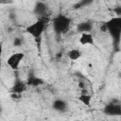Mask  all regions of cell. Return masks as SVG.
<instances>
[{"instance_id":"1","label":"cell","mask_w":121,"mask_h":121,"mask_svg":"<svg viewBox=\"0 0 121 121\" xmlns=\"http://www.w3.org/2000/svg\"><path fill=\"white\" fill-rule=\"evenodd\" d=\"M47 18L43 17V18H38V20H36L35 22L29 24L26 27V32L30 35L35 42L40 44L42 42V38H43V34L45 30L46 27V24H47Z\"/></svg>"},{"instance_id":"2","label":"cell","mask_w":121,"mask_h":121,"mask_svg":"<svg viewBox=\"0 0 121 121\" xmlns=\"http://www.w3.org/2000/svg\"><path fill=\"white\" fill-rule=\"evenodd\" d=\"M51 24H52V28L54 32L57 35H60V34L65 33L69 29L72 24V20L70 17L64 14H59V15H56L52 19Z\"/></svg>"},{"instance_id":"3","label":"cell","mask_w":121,"mask_h":121,"mask_svg":"<svg viewBox=\"0 0 121 121\" xmlns=\"http://www.w3.org/2000/svg\"><path fill=\"white\" fill-rule=\"evenodd\" d=\"M105 25L107 26V32H109L113 40L118 43L121 36V17L114 16L105 22Z\"/></svg>"},{"instance_id":"4","label":"cell","mask_w":121,"mask_h":121,"mask_svg":"<svg viewBox=\"0 0 121 121\" xmlns=\"http://www.w3.org/2000/svg\"><path fill=\"white\" fill-rule=\"evenodd\" d=\"M25 59V53L23 52H14L12 54H10L6 60L7 65L13 71H17L20 67L21 62L23 61V60Z\"/></svg>"},{"instance_id":"5","label":"cell","mask_w":121,"mask_h":121,"mask_svg":"<svg viewBox=\"0 0 121 121\" xmlns=\"http://www.w3.org/2000/svg\"><path fill=\"white\" fill-rule=\"evenodd\" d=\"M103 112L105 114L107 115H111V116H119L121 114V105L119 100L117 99H113L112 100L109 104H107L104 109Z\"/></svg>"},{"instance_id":"6","label":"cell","mask_w":121,"mask_h":121,"mask_svg":"<svg viewBox=\"0 0 121 121\" xmlns=\"http://www.w3.org/2000/svg\"><path fill=\"white\" fill-rule=\"evenodd\" d=\"M52 108L54 111L60 112V113H64L67 112L68 110V104L64 99L61 98H56L53 100L52 103Z\"/></svg>"},{"instance_id":"7","label":"cell","mask_w":121,"mask_h":121,"mask_svg":"<svg viewBox=\"0 0 121 121\" xmlns=\"http://www.w3.org/2000/svg\"><path fill=\"white\" fill-rule=\"evenodd\" d=\"M33 11L37 16H39V18L46 17L47 16V11H48L47 5L44 2H41V1L36 2Z\"/></svg>"},{"instance_id":"8","label":"cell","mask_w":121,"mask_h":121,"mask_svg":"<svg viewBox=\"0 0 121 121\" xmlns=\"http://www.w3.org/2000/svg\"><path fill=\"white\" fill-rule=\"evenodd\" d=\"M27 88V84L26 82L21 80V79H16L10 89V93L11 94H16V95H22L25 91H26Z\"/></svg>"},{"instance_id":"9","label":"cell","mask_w":121,"mask_h":121,"mask_svg":"<svg viewBox=\"0 0 121 121\" xmlns=\"http://www.w3.org/2000/svg\"><path fill=\"white\" fill-rule=\"evenodd\" d=\"M78 42L81 45H94L95 38L91 32H83L80 33Z\"/></svg>"},{"instance_id":"10","label":"cell","mask_w":121,"mask_h":121,"mask_svg":"<svg viewBox=\"0 0 121 121\" xmlns=\"http://www.w3.org/2000/svg\"><path fill=\"white\" fill-rule=\"evenodd\" d=\"M77 29L80 33H83V32H91L92 29H93V25L90 22H82V23H79L77 26Z\"/></svg>"},{"instance_id":"11","label":"cell","mask_w":121,"mask_h":121,"mask_svg":"<svg viewBox=\"0 0 121 121\" xmlns=\"http://www.w3.org/2000/svg\"><path fill=\"white\" fill-rule=\"evenodd\" d=\"M81 57V51L78 48H72L67 52V58L70 60H78Z\"/></svg>"},{"instance_id":"12","label":"cell","mask_w":121,"mask_h":121,"mask_svg":"<svg viewBox=\"0 0 121 121\" xmlns=\"http://www.w3.org/2000/svg\"><path fill=\"white\" fill-rule=\"evenodd\" d=\"M78 99L80 103H82L83 105H85L86 107H90L91 103H92V95L88 93V94H80L78 96Z\"/></svg>"},{"instance_id":"13","label":"cell","mask_w":121,"mask_h":121,"mask_svg":"<svg viewBox=\"0 0 121 121\" xmlns=\"http://www.w3.org/2000/svg\"><path fill=\"white\" fill-rule=\"evenodd\" d=\"M26 84H27V86L29 85V86H32V87H38V86L43 84V80L41 78L32 76V77L28 78V79L26 81Z\"/></svg>"},{"instance_id":"14","label":"cell","mask_w":121,"mask_h":121,"mask_svg":"<svg viewBox=\"0 0 121 121\" xmlns=\"http://www.w3.org/2000/svg\"><path fill=\"white\" fill-rule=\"evenodd\" d=\"M23 44V39L20 38V37H15L14 40H13V45L16 46V47H19Z\"/></svg>"},{"instance_id":"15","label":"cell","mask_w":121,"mask_h":121,"mask_svg":"<svg viewBox=\"0 0 121 121\" xmlns=\"http://www.w3.org/2000/svg\"><path fill=\"white\" fill-rule=\"evenodd\" d=\"M78 89H79L80 91L85 90V89H86V83H85L83 80H79V81L78 82Z\"/></svg>"},{"instance_id":"16","label":"cell","mask_w":121,"mask_h":121,"mask_svg":"<svg viewBox=\"0 0 121 121\" xmlns=\"http://www.w3.org/2000/svg\"><path fill=\"white\" fill-rule=\"evenodd\" d=\"M100 31H101L102 33H106V32H107V26H106L105 23L100 26Z\"/></svg>"},{"instance_id":"17","label":"cell","mask_w":121,"mask_h":121,"mask_svg":"<svg viewBox=\"0 0 121 121\" xmlns=\"http://www.w3.org/2000/svg\"><path fill=\"white\" fill-rule=\"evenodd\" d=\"M2 54H3V44L0 43V66H1V60H2Z\"/></svg>"},{"instance_id":"18","label":"cell","mask_w":121,"mask_h":121,"mask_svg":"<svg viewBox=\"0 0 121 121\" xmlns=\"http://www.w3.org/2000/svg\"><path fill=\"white\" fill-rule=\"evenodd\" d=\"M73 121H83V120H81V119H75V120H73Z\"/></svg>"},{"instance_id":"19","label":"cell","mask_w":121,"mask_h":121,"mask_svg":"<svg viewBox=\"0 0 121 121\" xmlns=\"http://www.w3.org/2000/svg\"><path fill=\"white\" fill-rule=\"evenodd\" d=\"M1 112H2V110H1V108H0V116H1Z\"/></svg>"}]
</instances>
